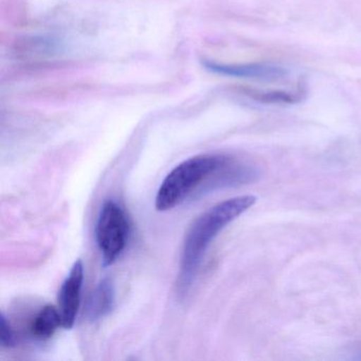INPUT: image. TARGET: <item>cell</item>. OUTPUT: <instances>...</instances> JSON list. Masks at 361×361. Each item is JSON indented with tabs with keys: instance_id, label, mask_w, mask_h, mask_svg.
Listing matches in <instances>:
<instances>
[{
	"instance_id": "obj_1",
	"label": "cell",
	"mask_w": 361,
	"mask_h": 361,
	"mask_svg": "<svg viewBox=\"0 0 361 361\" xmlns=\"http://www.w3.org/2000/svg\"><path fill=\"white\" fill-rule=\"evenodd\" d=\"M257 202L252 195L238 196L215 204L202 213L190 227L183 242L178 288L181 293L189 291L202 257L212 240L230 223L246 212Z\"/></svg>"
},
{
	"instance_id": "obj_2",
	"label": "cell",
	"mask_w": 361,
	"mask_h": 361,
	"mask_svg": "<svg viewBox=\"0 0 361 361\" xmlns=\"http://www.w3.org/2000/svg\"><path fill=\"white\" fill-rule=\"evenodd\" d=\"M231 164V158L219 154H204L185 160L162 181L156 195V209L161 212L172 210L204 181L227 170Z\"/></svg>"
},
{
	"instance_id": "obj_3",
	"label": "cell",
	"mask_w": 361,
	"mask_h": 361,
	"mask_svg": "<svg viewBox=\"0 0 361 361\" xmlns=\"http://www.w3.org/2000/svg\"><path fill=\"white\" fill-rule=\"evenodd\" d=\"M130 223L123 209L107 200L101 209L96 226V238L102 253L103 265L111 266L117 261L128 244Z\"/></svg>"
},
{
	"instance_id": "obj_4",
	"label": "cell",
	"mask_w": 361,
	"mask_h": 361,
	"mask_svg": "<svg viewBox=\"0 0 361 361\" xmlns=\"http://www.w3.org/2000/svg\"><path fill=\"white\" fill-rule=\"evenodd\" d=\"M84 282V265L82 259L73 264L68 276L59 293V310L62 317L63 327L73 329L81 305V293Z\"/></svg>"
},
{
	"instance_id": "obj_5",
	"label": "cell",
	"mask_w": 361,
	"mask_h": 361,
	"mask_svg": "<svg viewBox=\"0 0 361 361\" xmlns=\"http://www.w3.org/2000/svg\"><path fill=\"white\" fill-rule=\"evenodd\" d=\"M209 71L228 77L243 78V79L276 80L285 75V71L279 67L265 64H219V63L204 62Z\"/></svg>"
},
{
	"instance_id": "obj_6",
	"label": "cell",
	"mask_w": 361,
	"mask_h": 361,
	"mask_svg": "<svg viewBox=\"0 0 361 361\" xmlns=\"http://www.w3.org/2000/svg\"><path fill=\"white\" fill-rule=\"evenodd\" d=\"M115 304V288L111 279H104L90 295L87 305V317L90 321H98L113 310Z\"/></svg>"
},
{
	"instance_id": "obj_7",
	"label": "cell",
	"mask_w": 361,
	"mask_h": 361,
	"mask_svg": "<svg viewBox=\"0 0 361 361\" xmlns=\"http://www.w3.org/2000/svg\"><path fill=\"white\" fill-rule=\"evenodd\" d=\"M60 326H63L60 310L54 305H46L33 320L31 334L35 339L48 340Z\"/></svg>"
},
{
	"instance_id": "obj_8",
	"label": "cell",
	"mask_w": 361,
	"mask_h": 361,
	"mask_svg": "<svg viewBox=\"0 0 361 361\" xmlns=\"http://www.w3.org/2000/svg\"><path fill=\"white\" fill-rule=\"evenodd\" d=\"M247 94L259 102L269 104H291L301 100V92H262V90H247Z\"/></svg>"
},
{
	"instance_id": "obj_9",
	"label": "cell",
	"mask_w": 361,
	"mask_h": 361,
	"mask_svg": "<svg viewBox=\"0 0 361 361\" xmlns=\"http://www.w3.org/2000/svg\"><path fill=\"white\" fill-rule=\"evenodd\" d=\"M0 344L3 348H12L16 345V336H14L13 329L8 321L7 317L4 312L0 316Z\"/></svg>"
}]
</instances>
